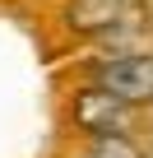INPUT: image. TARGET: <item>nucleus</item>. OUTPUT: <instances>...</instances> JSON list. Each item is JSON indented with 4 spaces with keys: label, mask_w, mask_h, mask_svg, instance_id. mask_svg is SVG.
Instances as JSON below:
<instances>
[{
    "label": "nucleus",
    "mask_w": 153,
    "mask_h": 158,
    "mask_svg": "<svg viewBox=\"0 0 153 158\" xmlns=\"http://www.w3.org/2000/svg\"><path fill=\"white\" fill-rule=\"evenodd\" d=\"M70 23L79 28V33H93L102 42L130 33V28H148L144 10H139V0H74L70 5Z\"/></svg>",
    "instance_id": "obj_1"
},
{
    "label": "nucleus",
    "mask_w": 153,
    "mask_h": 158,
    "mask_svg": "<svg viewBox=\"0 0 153 158\" xmlns=\"http://www.w3.org/2000/svg\"><path fill=\"white\" fill-rule=\"evenodd\" d=\"M98 84H102V93H111V98L125 102V107L153 102V56L130 51V56L107 60V65L98 70Z\"/></svg>",
    "instance_id": "obj_2"
},
{
    "label": "nucleus",
    "mask_w": 153,
    "mask_h": 158,
    "mask_svg": "<svg viewBox=\"0 0 153 158\" xmlns=\"http://www.w3.org/2000/svg\"><path fill=\"white\" fill-rule=\"evenodd\" d=\"M125 121H130V112H125V102H116L111 93H84L79 98V126H88L98 139H107V135H125Z\"/></svg>",
    "instance_id": "obj_3"
},
{
    "label": "nucleus",
    "mask_w": 153,
    "mask_h": 158,
    "mask_svg": "<svg viewBox=\"0 0 153 158\" xmlns=\"http://www.w3.org/2000/svg\"><path fill=\"white\" fill-rule=\"evenodd\" d=\"M84 158H139V149L125 139V135H107V139H93V149Z\"/></svg>",
    "instance_id": "obj_4"
}]
</instances>
